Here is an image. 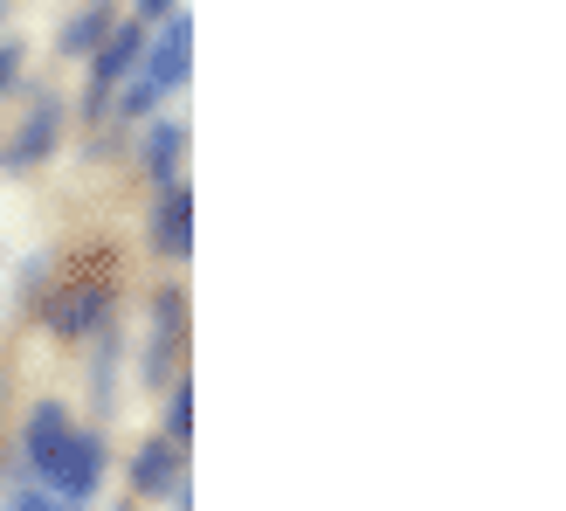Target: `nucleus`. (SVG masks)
Masks as SVG:
<instances>
[{"label":"nucleus","mask_w":566,"mask_h":511,"mask_svg":"<svg viewBox=\"0 0 566 511\" xmlns=\"http://www.w3.org/2000/svg\"><path fill=\"white\" fill-rule=\"evenodd\" d=\"M35 477L49 484V498H63V504H91V498H97V484H104V436L70 429V442L55 449V457H49Z\"/></svg>","instance_id":"2"},{"label":"nucleus","mask_w":566,"mask_h":511,"mask_svg":"<svg viewBox=\"0 0 566 511\" xmlns=\"http://www.w3.org/2000/svg\"><path fill=\"white\" fill-rule=\"evenodd\" d=\"M174 8H180V0H138V14H132V21H166Z\"/></svg>","instance_id":"17"},{"label":"nucleus","mask_w":566,"mask_h":511,"mask_svg":"<svg viewBox=\"0 0 566 511\" xmlns=\"http://www.w3.org/2000/svg\"><path fill=\"white\" fill-rule=\"evenodd\" d=\"M138 76H146L159 97H166V91H180V83L193 76V21H187L180 8L166 14L159 42H146V55H138Z\"/></svg>","instance_id":"4"},{"label":"nucleus","mask_w":566,"mask_h":511,"mask_svg":"<svg viewBox=\"0 0 566 511\" xmlns=\"http://www.w3.org/2000/svg\"><path fill=\"white\" fill-rule=\"evenodd\" d=\"M111 374H118V338L104 332V346H97V366H91V387H97V408H111Z\"/></svg>","instance_id":"13"},{"label":"nucleus","mask_w":566,"mask_h":511,"mask_svg":"<svg viewBox=\"0 0 566 511\" xmlns=\"http://www.w3.org/2000/svg\"><path fill=\"white\" fill-rule=\"evenodd\" d=\"M180 153H187V125L180 118H159L146 132V174L166 187V180H180Z\"/></svg>","instance_id":"10"},{"label":"nucleus","mask_w":566,"mask_h":511,"mask_svg":"<svg viewBox=\"0 0 566 511\" xmlns=\"http://www.w3.org/2000/svg\"><path fill=\"white\" fill-rule=\"evenodd\" d=\"M63 442H70V408H63V401H35V415H28V436H21V457L42 470Z\"/></svg>","instance_id":"9"},{"label":"nucleus","mask_w":566,"mask_h":511,"mask_svg":"<svg viewBox=\"0 0 566 511\" xmlns=\"http://www.w3.org/2000/svg\"><path fill=\"white\" fill-rule=\"evenodd\" d=\"M153 249L159 255H187L193 249V187L187 180L159 187V201H153Z\"/></svg>","instance_id":"5"},{"label":"nucleus","mask_w":566,"mask_h":511,"mask_svg":"<svg viewBox=\"0 0 566 511\" xmlns=\"http://www.w3.org/2000/svg\"><path fill=\"white\" fill-rule=\"evenodd\" d=\"M118 511H125V504H118Z\"/></svg>","instance_id":"20"},{"label":"nucleus","mask_w":566,"mask_h":511,"mask_svg":"<svg viewBox=\"0 0 566 511\" xmlns=\"http://www.w3.org/2000/svg\"><path fill=\"white\" fill-rule=\"evenodd\" d=\"M0 394H8V374H0Z\"/></svg>","instance_id":"19"},{"label":"nucleus","mask_w":566,"mask_h":511,"mask_svg":"<svg viewBox=\"0 0 566 511\" xmlns=\"http://www.w3.org/2000/svg\"><path fill=\"white\" fill-rule=\"evenodd\" d=\"M187 436H193V387L174 380V394H166V442L187 449Z\"/></svg>","instance_id":"12"},{"label":"nucleus","mask_w":566,"mask_h":511,"mask_svg":"<svg viewBox=\"0 0 566 511\" xmlns=\"http://www.w3.org/2000/svg\"><path fill=\"white\" fill-rule=\"evenodd\" d=\"M166 97L153 91V83L146 76H138V83H125V97H118V118H146V111H159Z\"/></svg>","instance_id":"14"},{"label":"nucleus","mask_w":566,"mask_h":511,"mask_svg":"<svg viewBox=\"0 0 566 511\" xmlns=\"http://www.w3.org/2000/svg\"><path fill=\"white\" fill-rule=\"evenodd\" d=\"M111 28H118V21H111V0H97V8H83V14L63 28V35H55V49H63V55H91V49L111 35Z\"/></svg>","instance_id":"11"},{"label":"nucleus","mask_w":566,"mask_h":511,"mask_svg":"<svg viewBox=\"0 0 566 511\" xmlns=\"http://www.w3.org/2000/svg\"><path fill=\"white\" fill-rule=\"evenodd\" d=\"M14 70H21V42H0V91H14Z\"/></svg>","instance_id":"15"},{"label":"nucleus","mask_w":566,"mask_h":511,"mask_svg":"<svg viewBox=\"0 0 566 511\" xmlns=\"http://www.w3.org/2000/svg\"><path fill=\"white\" fill-rule=\"evenodd\" d=\"M49 511H91V504H63V498H55V504H49Z\"/></svg>","instance_id":"18"},{"label":"nucleus","mask_w":566,"mask_h":511,"mask_svg":"<svg viewBox=\"0 0 566 511\" xmlns=\"http://www.w3.org/2000/svg\"><path fill=\"white\" fill-rule=\"evenodd\" d=\"M111 311H118L111 277H76V283H63V291L42 304V319H49L55 338H97L111 325Z\"/></svg>","instance_id":"1"},{"label":"nucleus","mask_w":566,"mask_h":511,"mask_svg":"<svg viewBox=\"0 0 566 511\" xmlns=\"http://www.w3.org/2000/svg\"><path fill=\"white\" fill-rule=\"evenodd\" d=\"M55 132H63V97H35V111H28V118H21V132H14V146L8 153H0V159H8V166H42L49 153H55Z\"/></svg>","instance_id":"6"},{"label":"nucleus","mask_w":566,"mask_h":511,"mask_svg":"<svg viewBox=\"0 0 566 511\" xmlns=\"http://www.w3.org/2000/svg\"><path fill=\"white\" fill-rule=\"evenodd\" d=\"M49 504H55L49 491H14V498H8V511H49Z\"/></svg>","instance_id":"16"},{"label":"nucleus","mask_w":566,"mask_h":511,"mask_svg":"<svg viewBox=\"0 0 566 511\" xmlns=\"http://www.w3.org/2000/svg\"><path fill=\"white\" fill-rule=\"evenodd\" d=\"M138 55H146V21H118V28H111V35L91 49V111H104L111 91H118V83H132Z\"/></svg>","instance_id":"3"},{"label":"nucleus","mask_w":566,"mask_h":511,"mask_svg":"<svg viewBox=\"0 0 566 511\" xmlns=\"http://www.w3.org/2000/svg\"><path fill=\"white\" fill-rule=\"evenodd\" d=\"M180 332H187V298L159 291V304H153V346H146V387H166V366H174V353H180Z\"/></svg>","instance_id":"7"},{"label":"nucleus","mask_w":566,"mask_h":511,"mask_svg":"<svg viewBox=\"0 0 566 511\" xmlns=\"http://www.w3.org/2000/svg\"><path fill=\"white\" fill-rule=\"evenodd\" d=\"M180 457H187V449H174L166 436H153V442L132 457V491H138V498H166V491H174L180 477H187Z\"/></svg>","instance_id":"8"}]
</instances>
